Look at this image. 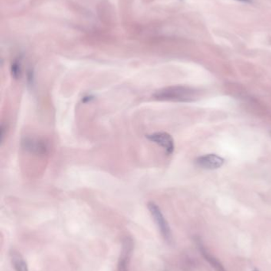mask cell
I'll return each instance as SVG.
<instances>
[{
    "mask_svg": "<svg viewBox=\"0 0 271 271\" xmlns=\"http://www.w3.org/2000/svg\"><path fill=\"white\" fill-rule=\"evenodd\" d=\"M153 97L159 101L190 103L198 98V91L186 86H171L157 90Z\"/></svg>",
    "mask_w": 271,
    "mask_h": 271,
    "instance_id": "6da1fadb",
    "label": "cell"
},
{
    "mask_svg": "<svg viewBox=\"0 0 271 271\" xmlns=\"http://www.w3.org/2000/svg\"><path fill=\"white\" fill-rule=\"evenodd\" d=\"M147 207H148L153 220L160 231L161 235L164 238L165 240L170 242L172 239L171 229L164 215L162 213L160 208L153 202H149Z\"/></svg>",
    "mask_w": 271,
    "mask_h": 271,
    "instance_id": "7a4b0ae2",
    "label": "cell"
},
{
    "mask_svg": "<svg viewBox=\"0 0 271 271\" xmlns=\"http://www.w3.org/2000/svg\"><path fill=\"white\" fill-rule=\"evenodd\" d=\"M21 146L26 151L34 154L45 155L48 153V143L40 139L25 137L21 140Z\"/></svg>",
    "mask_w": 271,
    "mask_h": 271,
    "instance_id": "3957f363",
    "label": "cell"
},
{
    "mask_svg": "<svg viewBox=\"0 0 271 271\" xmlns=\"http://www.w3.org/2000/svg\"><path fill=\"white\" fill-rule=\"evenodd\" d=\"M133 248H134V243L132 239L129 237H126L123 239V248L118 262V271H130L129 265L132 255Z\"/></svg>",
    "mask_w": 271,
    "mask_h": 271,
    "instance_id": "277c9868",
    "label": "cell"
},
{
    "mask_svg": "<svg viewBox=\"0 0 271 271\" xmlns=\"http://www.w3.org/2000/svg\"><path fill=\"white\" fill-rule=\"evenodd\" d=\"M146 137L150 141L153 142V143L157 144V145L163 147L166 150L167 154L170 155L173 153V151H174V141H173L171 135L169 134V133L160 132V133H154L150 135H147Z\"/></svg>",
    "mask_w": 271,
    "mask_h": 271,
    "instance_id": "5b68a950",
    "label": "cell"
},
{
    "mask_svg": "<svg viewBox=\"0 0 271 271\" xmlns=\"http://www.w3.org/2000/svg\"><path fill=\"white\" fill-rule=\"evenodd\" d=\"M224 160L216 154H208L200 156L196 160V164L201 168L215 170L223 166Z\"/></svg>",
    "mask_w": 271,
    "mask_h": 271,
    "instance_id": "8992f818",
    "label": "cell"
},
{
    "mask_svg": "<svg viewBox=\"0 0 271 271\" xmlns=\"http://www.w3.org/2000/svg\"><path fill=\"white\" fill-rule=\"evenodd\" d=\"M10 258L14 271H29L27 261L18 251L12 249L10 252Z\"/></svg>",
    "mask_w": 271,
    "mask_h": 271,
    "instance_id": "52a82bcc",
    "label": "cell"
},
{
    "mask_svg": "<svg viewBox=\"0 0 271 271\" xmlns=\"http://www.w3.org/2000/svg\"><path fill=\"white\" fill-rule=\"evenodd\" d=\"M199 248H200V252H201L202 255L205 258V260L209 262V264L211 265L213 269L216 271H227L223 267V265L220 263L219 261H218L214 256H212V255L209 253L207 251L205 250V248L202 246L200 243H199Z\"/></svg>",
    "mask_w": 271,
    "mask_h": 271,
    "instance_id": "ba28073f",
    "label": "cell"
},
{
    "mask_svg": "<svg viewBox=\"0 0 271 271\" xmlns=\"http://www.w3.org/2000/svg\"><path fill=\"white\" fill-rule=\"evenodd\" d=\"M11 76L14 80H19L21 77V64L19 59L13 61L11 67Z\"/></svg>",
    "mask_w": 271,
    "mask_h": 271,
    "instance_id": "9c48e42d",
    "label": "cell"
},
{
    "mask_svg": "<svg viewBox=\"0 0 271 271\" xmlns=\"http://www.w3.org/2000/svg\"><path fill=\"white\" fill-rule=\"evenodd\" d=\"M93 98V96H85V97H84V98H83V101H84V103H87V102L91 101Z\"/></svg>",
    "mask_w": 271,
    "mask_h": 271,
    "instance_id": "30bf717a",
    "label": "cell"
},
{
    "mask_svg": "<svg viewBox=\"0 0 271 271\" xmlns=\"http://www.w3.org/2000/svg\"><path fill=\"white\" fill-rule=\"evenodd\" d=\"M238 2L244 3V4H252V0H236Z\"/></svg>",
    "mask_w": 271,
    "mask_h": 271,
    "instance_id": "8fae6325",
    "label": "cell"
},
{
    "mask_svg": "<svg viewBox=\"0 0 271 271\" xmlns=\"http://www.w3.org/2000/svg\"><path fill=\"white\" fill-rule=\"evenodd\" d=\"M252 271H259V270H257V269H255V270H252Z\"/></svg>",
    "mask_w": 271,
    "mask_h": 271,
    "instance_id": "7c38bea8",
    "label": "cell"
}]
</instances>
